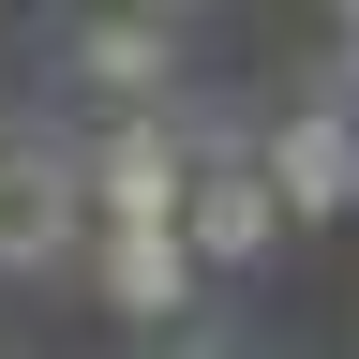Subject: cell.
<instances>
[{
	"mask_svg": "<svg viewBox=\"0 0 359 359\" xmlns=\"http://www.w3.org/2000/svg\"><path fill=\"white\" fill-rule=\"evenodd\" d=\"M180 255H195V269H269V255H285L269 165L240 150V135H195V180H180Z\"/></svg>",
	"mask_w": 359,
	"mask_h": 359,
	"instance_id": "obj_3",
	"label": "cell"
},
{
	"mask_svg": "<svg viewBox=\"0 0 359 359\" xmlns=\"http://www.w3.org/2000/svg\"><path fill=\"white\" fill-rule=\"evenodd\" d=\"M180 15H90V30H60V75L90 90V135L105 120H165L180 105Z\"/></svg>",
	"mask_w": 359,
	"mask_h": 359,
	"instance_id": "obj_4",
	"label": "cell"
},
{
	"mask_svg": "<svg viewBox=\"0 0 359 359\" xmlns=\"http://www.w3.org/2000/svg\"><path fill=\"white\" fill-rule=\"evenodd\" d=\"M60 255H90V135L0 120V269H60Z\"/></svg>",
	"mask_w": 359,
	"mask_h": 359,
	"instance_id": "obj_1",
	"label": "cell"
},
{
	"mask_svg": "<svg viewBox=\"0 0 359 359\" xmlns=\"http://www.w3.org/2000/svg\"><path fill=\"white\" fill-rule=\"evenodd\" d=\"M330 105H344V120H359V15H344V90H330Z\"/></svg>",
	"mask_w": 359,
	"mask_h": 359,
	"instance_id": "obj_8",
	"label": "cell"
},
{
	"mask_svg": "<svg viewBox=\"0 0 359 359\" xmlns=\"http://www.w3.org/2000/svg\"><path fill=\"white\" fill-rule=\"evenodd\" d=\"M180 180H195V120H105L90 135V240H180Z\"/></svg>",
	"mask_w": 359,
	"mask_h": 359,
	"instance_id": "obj_2",
	"label": "cell"
},
{
	"mask_svg": "<svg viewBox=\"0 0 359 359\" xmlns=\"http://www.w3.org/2000/svg\"><path fill=\"white\" fill-rule=\"evenodd\" d=\"M165 359H255V344H224V330H165Z\"/></svg>",
	"mask_w": 359,
	"mask_h": 359,
	"instance_id": "obj_7",
	"label": "cell"
},
{
	"mask_svg": "<svg viewBox=\"0 0 359 359\" xmlns=\"http://www.w3.org/2000/svg\"><path fill=\"white\" fill-rule=\"evenodd\" d=\"M90 285H105L135 330H180V314H195V255L180 240H90Z\"/></svg>",
	"mask_w": 359,
	"mask_h": 359,
	"instance_id": "obj_6",
	"label": "cell"
},
{
	"mask_svg": "<svg viewBox=\"0 0 359 359\" xmlns=\"http://www.w3.org/2000/svg\"><path fill=\"white\" fill-rule=\"evenodd\" d=\"M255 165H269V210H285V224L359 210V120L330 105V90H314L299 120H269V135H255Z\"/></svg>",
	"mask_w": 359,
	"mask_h": 359,
	"instance_id": "obj_5",
	"label": "cell"
}]
</instances>
